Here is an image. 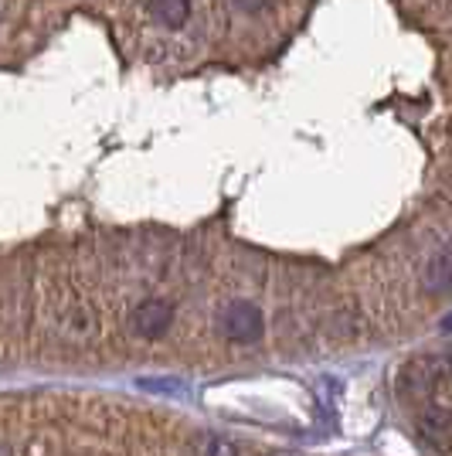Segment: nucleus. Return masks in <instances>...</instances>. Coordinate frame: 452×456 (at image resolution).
Returning <instances> with one entry per match:
<instances>
[{
  "label": "nucleus",
  "mask_w": 452,
  "mask_h": 456,
  "mask_svg": "<svg viewBox=\"0 0 452 456\" xmlns=\"http://www.w3.org/2000/svg\"><path fill=\"white\" fill-rule=\"evenodd\" d=\"M218 323H222V334L235 344H252L262 338V314H259V306L246 304V300L228 304Z\"/></svg>",
  "instance_id": "nucleus-1"
},
{
  "label": "nucleus",
  "mask_w": 452,
  "mask_h": 456,
  "mask_svg": "<svg viewBox=\"0 0 452 456\" xmlns=\"http://www.w3.org/2000/svg\"><path fill=\"white\" fill-rule=\"evenodd\" d=\"M272 0H235V7L238 11H246V14H259V11H265Z\"/></svg>",
  "instance_id": "nucleus-9"
},
{
  "label": "nucleus",
  "mask_w": 452,
  "mask_h": 456,
  "mask_svg": "<svg viewBox=\"0 0 452 456\" xmlns=\"http://www.w3.org/2000/svg\"><path fill=\"white\" fill-rule=\"evenodd\" d=\"M61 330L72 338V341H89L95 334V317L85 304H69L61 310Z\"/></svg>",
  "instance_id": "nucleus-6"
},
{
  "label": "nucleus",
  "mask_w": 452,
  "mask_h": 456,
  "mask_svg": "<svg viewBox=\"0 0 452 456\" xmlns=\"http://www.w3.org/2000/svg\"><path fill=\"white\" fill-rule=\"evenodd\" d=\"M153 18L167 28H184L190 18V0H153Z\"/></svg>",
  "instance_id": "nucleus-7"
},
{
  "label": "nucleus",
  "mask_w": 452,
  "mask_h": 456,
  "mask_svg": "<svg viewBox=\"0 0 452 456\" xmlns=\"http://www.w3.org/2000/svg\"><path fill=\"white\" fill-rule=\"evenodd\" d=\"M442 371H446V364L435 362V358H415V362H408L401 368L398 388H401V395H408V399H425L435 388V381L442 379Z\"/></svg>",
  "instance_id": "nucleus-2"
},
{
  "label": "nucleus",
  "mask_w": 452,
  "mask_h": 456,
  "mask_svg": "<svg viewBox=\"0 0 452 456\" xmlns=\"http://www.w3.org/2000/svg\"><path fill=\"white\" fill-rule=\"evenodd\" d=\"M442 330H452V317L449 321H442Z\"/></svg>",
  "instance_id": "nucleus-10"
},
{
  "label": "nucleus",
  "mask_w": 452,
  "mask_h": 456,
  "mask_svg": "<svg viewBox=\"0 0 452 456\" xmlns=\"http://www.w3.org/2000/svg\"><path fill=\"white\" fill-rule=\"evenodd\" d=\"M170 323H174V306L167 300H143L130 314L133 334H140V338H160Z\"/></svg>",
  "instance_id": "nucleus-4"
},
{
  "label": "nucleus",
  "mask_w": 452,
  "mask_h": 456,
  "mask_svg": "<svg viewBox=\"0 0 452 456\" xmlns=\"http://www.w3.org/2000/svg\"><path fill=\"white\" fill-rule=\"evenodd\" d=\"M418 436L439 453H452V412L446 405H425L418 416Z\"/></svg>",
  "instance_id": "nucleus-3"
},
{
  "label": "nucleus",
  "mask_w": 452,
  "mask_h": 456,
  "mask_svg": "<svg viewBox=\"0 0 452 456\" xmlns=\"http://www.w3.org/2000/svg\"><path fill=\"white\" fill-rule=\"evenodd\" d=\"M422 283L432 297H452V248H439L422 273Z\"/></svg>",
  "instance_id": "nucleus-5"
},
{
  "label": "nucleus",
  "mask_w": 452,
  "mask_h": 456,
  "mask_svg": "<svg viewBox=\"0 0 452 456\" xmlns=\"http://www.w3.org/2000/svg\"><path fill=\"white\" fill-rule=\"evenodd\" d=\"M0 456H20L18 443H14V436L7 429H0Z\"/></svg>",
  "instance_id": "nucleus-8"
}]
</instances>
